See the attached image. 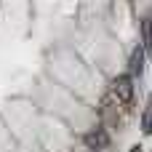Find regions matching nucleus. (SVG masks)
<instances>
[{
	"label": "nucleus",
	"instance_id": "3",
	"mask_svg": "<svg viewBox=\"0 0 152 152\" xmlns=\"http://www.w3.org/2000/svg\"><path fill=\"white\" fill-rule=\"evenodd\" d=\"M144 61H147V53H144V48L139 45V48H134V53H131V64H128V75L131 77H139L142 72H144Z\"/></svg>",
	"mask_w": 152,
	"mask_h": 152
},
{
	"label": "nucleus",
	"instance_id": "4",
	"mask_svg": "<svg viewBox=\"0 0 152 152\" xmlns=\"http://www.w3.org/2000/svg\"><path fill=\"white\" fill-rule=\"evenodd\" d=\"M142 131H144V136H152V94L147 96V104L142 112Z\"/></svg>",
	"mask_w": 152,
	"mask_h": 152
},
{
	"label": "nucleus",
	"instance_id": "5",
	"mask_svg": "<svg viewBox=\"0 0 152 152\" xmlns=\"http://www.w3.org/2000/svg\"><path fill=\"white\" fill-rule=\"evenodd\" d=\"M139 27H142V40H144L142 48H144V53H147V51L152 48V21H150V19H144Z\"/></svg>",
	"mask_w": 152,
	"mask_h": 152
},
{
	"label": "nucleus",
	"instance_id": "1",
	"mask_svg": "<svg viewBox=\"0 0 152 152\" xmlns=\"http://www.w3.org/2000/svg\"><path fill=\"white\" fill-rule=\"evenodd\" d=\"M112 99L123 107H128L134 102V77L126 72V75H118L112 80Z\"/></svg>",
	"mask_w": 152,
	"mask_h": 152
},
{
	"label": "nucleus",
	"instance_id": "2",
	"mask_svg": "<svg viewBox=\"0 0 152 152\" xmlns=\"http://www.w3.org/2000/svg\"><path fill=\"white\" fill-rule=\"evenodd\" d=\"M86 142H88L91 152H99V150H104V147L110 144V134H107V128H104V126H99L96 131H91V134L86 136Z\"/></svg>",
	"mask_w": 152,
	"mask_h": 152
},
{
	"label": "nucleus",
	"instance_id": "6",
	"mask_svg": "<svg viewBox=\"0 0 152 152\" xmlns=\"http://www.w3.org/2000/svg\"><path fill=\"white\" fill-rule=\"evenodd\" d=\"M131 152H142V147H139V144H136V147H131Z\"/></svg>",
	"mask_w": 152,
	"mask_h": 152
}]
</instances>
